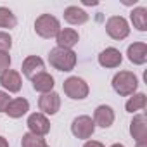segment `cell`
Wrapping results in <instances>:
<instances>
[{
	"mask_svg": "<svg viewBox=\"0 0 147 147\" xmlns=\"http://www.w3.org/2000/svg\"><path fill=\"white\" fill-rule=\"evenodd\" d=\"M78 62L76 52L75 50H69V49H61V47H54L49 52V64L62 73H69L75 69Z\"/></svg>",
	"mask_w": 147,
	"mask_h": 147,
	"instance_id": "cell-1",
	"label": "cell"
},
{
	"mask_svg": "<svg viewBox=\"0 0 147 147\" xmlns=\"http://www.w3.org/2000/svg\"><path fill=\"white\" fill-rule=\"evenodd\" d=\"M113 90L119 95V97H130L133 94H137L138 88V78L133 71H119L113 76Z\"/></svg>",
	"mask_w": 147,
	"mask_h": 147,
	"instance_id": "cell-2",
	"label": "cell"
},
{
	"mask_svg": "<svg viewBox=\"0 0 147 147\" xmlns=\"http://www.w3.org/2000/svg\"><path fill=\"white\" fill-rule=\"evenodd\" d=\"M59 31H61V23H59V19L55 16L42 14V16L36 18V21H35V33L40 38H45V40L55 38Z\"/></svg>",
	"mask_w": 147,
	"mask_h": 147,
	"instance_id": "cell-3",
	"label": "cell"
},
{
	"mask_svg": "<svg viewBox=\"0 0 147 147\" xmlns=\"http://www.w3.org/2000/svg\"><path fill=\"white\" fill-rule=\"evenodd\" d=\"M62 90H64L66 97H69L71 100H83L90 94L88 83L80 76H69L67 80H64Z\"/></svg>",
	"mask_w": 147,
	"mask_h": 147,
	"instance_id": "cell-4",
	"label": "cell"
},
{
	"mask_svg": "<svg viewBox=\"0 0 147 147\" xmlns=\"http://www.w3.org/2000/svg\"><path fill=\"white\" fill-rule=\"evenodd\" d=\"M95 131V123L90 116L87 114H82V116H76L71 123V133L75 135L76 138L80 140H88Z\"/></svg>",
	"mask_w": 147,
	"mask_h": 147,
	"instance_id": "cell-5",
	"label": "cell"
},
{
	"mask_svg": "<svg viewBox=\"0 0 147 147\" xmlns=\"http://www.w3.org/2000/svg\"><path fill=\"white\" fill-rule=\"evenodd\" d=\"M106 33L113 40H125L130 35L128 21L123 16H111L106 21Z\"/></svg>",
	"mask_w": 147,
	"mask_h": 147,
	"instance_id": "cell-6",
	"label": "cell"
},
{
	"mask_svg": "<svg viewBox=\"0 0 147 147\" xmlns=\"http://www.w3.org/2000/svg\"><path fill=\"white\" fill-rule=\"evenodd\" d=\"M38 109L45 116L57 114L59 109H61V95L57 92H54V90L49 92V94H42V97L38 99Z\"/></svg>",
	"mask_w": 147,
	"mask_h": 147,
	"instance_id": "cell-7",
	"label": "cell"
},
{
	"mask_svg": "<svg viewBox=\"0 0 147 147\" xmlns=\"http://www.w3.org/2000/svg\"><path fill=\"white\" fill-rule=\"evenodd\" d=\"M26 126L30 130V133L33 135H38V137H45L49 131H50V121L45 114L42 113H33L28 116V121H26Z\"/></svg>",
	"mask_w": 147,
	"mask_h": 147,
	"instance_id": "cell-8",
	"label": "cell"
},
{
	"mask_svg": "<svg viewBox=\"0 0 147 147\" xmlns=\"http://www.w3.org/2000/svg\"><path fill=\"white\" fill-rule=\"evenodd\" d=\"M0 85L7 94H18L21 92L23 80H21V73L16 69H7L0 75Z\"/></svg>",
	"mask_w": 147,
	"mask_h": 147,
	"instance_id": "cell-9",
	"label": "cell"
},
{
	"mask_svg": "<svg viewBox=\"0 0 147 147\" xmlns=\"http://www.w3.org/2000/svg\"><path fill=\"white\" fill-rule=\"evenodd\" d=\"M94 123L95 126H100V128H109L113 126L114 119H116V114H114V109L107 104H102V106H97L95 111H94Z\"/></svg>",
	"mask_w": 147,
	"mask_h": 147,
	"instance_id": "cell-10",
	"label": "cell"
},
{
	"mask_svg": "<svg viewBox=\"0 0 147 147\" xmlns=\"http://www.w3.org/2000/svg\"><path fill=\"white\" fill-rule=\"evenodd\" d=\"M21 71L23 75L28 78V80H33L36 75L45 71V62L42 57L38 55H28L24 61H23V66H21Z\"/></svg>",
	"mask_w": 147,
	"mask_h": 147,
	"instance_id": "cell-11",
	"label": "cell"
},
{
	"mask_svg": "<svg viewBox=\"0 0 147 147\" xmlns=\"http://www.w3.org/2000/svg\"><path fill=\"white\" fill-rule=\"evenodd\" d=\"M97 61H99V64H100L102 67H106V69H114V67H118V66L123 62V54H121L118 49H114V47H107V49H104V50L99 54Z\"/></svg>",
	"mask_w": 147,
	"mask_h": 147,
	"instance_id": "cell-12",
	"label": "cell"
},
{
	"mask_svg": "<svg viewBox=\"0 0 147 147\" xmlns=\"http://www.w3.org/2000/svg\"><path fill=\"white\" fill-rule=\"evenodd\" d=\"M130 135L135 142L147 140V116L145 114H135L130 123Z\"/></svg>",
	"mask_w": 147,
	"mask_h": 147,
	"instance_id": "cell-13",
	"label": "cell"
},
{
	"mask_svg": "<svg viewBox=\"0 0 147 147\" xmlns=\"http://www.w3.org/2000/svg\"><path fill=\"white\" fill-rule=\"evenodd\" d=\"M55 42H57V47L73 50V47L80 42V33L75 28H61V31L55 36Z\"/></svg>",
	"mask_w": 147,
	"mask_h": 147,
	"instance_id": "cell-14",
	"label": "cell"
},
{
	"mask_svg": "<svg viewBox=\"0 0 147 147\" xmlns=\"http://www.w3.org/2000/svg\"><path fill=\"white\" fill-rule=\"evenodd\" d=\"M64 21L71 26H82L88 21V14L85 9L78 7V5H69L64 9Z\"/></svg>",
	"mask_w": 147,
	"mask_h": 147,
	"instance_id": "cell-15",
	"label": "cell"
},
{
	"mask_svg": "<svg viewBox=\"0 0 147 147\" xmlns=\"http://www.w3.org/2000/svg\"><path fill=\"white\" fill-rule=\"evenodd\" d=\"M126 55L128 61L135 66H142L147 62V43L144 42H135L131 45H128L126 49Z\"/></svg>",
	"mask_w": 147,
	"mask_h": 147,
	"instance_id": "cell-16",
	"label": "cell"
},
{
	"mask_svg": "<svg viewBox=\"0 0 147 147\" xmlns=\"http://www.w3.org/2000/svg\"><path fill=\"white\" fill-rule=\"evenodd\" d=\"M28 111H30V102L24 97H16V99H11L7 109H5V114L12 119H18V118H23L24 114H28Z\"/></svg>",
	"mask_w": 147,
	"mask_h": 147,
	"instance_id": "cell-17",
	"label": "cell"
},
{
	"mask_svg": "<svg viewBox=\"0 0 147 147\" xmlns=\"http://www.w3.org/2000/svg\"><path fill=\"white\" fill-rule=\"evenodd\" d=\"M31 85H33V90H35V92L49 94V92H52V90H54L55 82H54V76L50 75V73L43 71V73L36 75V76L31 80Z\"/></svg>",
	"mask_w": 147,
	"mask_h": 147,
	"instance_id": "cell-18",
	"label": "cell"
},
{
	"mask_svg": "<svg viewBox=\"0 0 147 147\" xmlns=\"http://www.w3.org/2000/svg\"><path fill=\"white\" fill-rule=\"evenodd\" d=\"M130 21L135 30L147 31V9L145 7H135L130 12Z\"/></svg>",
	"mask_w": 147,
	"mask_h": 147,
	"instance_id": "cell-19",
	"label": "cell"
},
{
	"mask_svg": "<svg viewBox=\"0 0 147 147\" xmlns=\"http://www.w3.org/2000/svg\"><path fill=\"white\" fill-rule=\"evenodd\" d=\"M145 106H147V97H145L144 92H138V94L130 95V99H128L126 104H125V109H126V113L135 114V113L145 109Z\"/></svg>",
	"mask_w": 147,
	"mask_h": 147,
	"instance_id": "cell-20",
	"label": "cell"
},
{
	"mask_svg": "<svg viewBox=\"0 0 147 147\" xmlns=\"http://www.w3.org/2000/svg\"><path fill=\"white\" fill-rule=\"evenodd\" d=\"M18 26V18L16 14L7 9V7H0V28L4 30H12Z\"/></svg>",
	"mask_w": 147,
	"mask_h": 147,
	"instance_id": "cell-21",
	"label": "cell"
},
{
	"mask_svg": "<svg viewBox=\"0 0 147 147\" xmlns=\"http://www.w3.org/2000/svg\"><path fill=\"white\" fill-rule=\"evenodd\" d=\"M47 142L43 137H38V135H33V133H24L23 138H21V147H45Z\"/></svg>",
	"mask_w": 147,
	"mask_h": 147,
	"instance_id": "cell-22",
	"label": "cell"
},
{
	"mask_svg": "<svg viewBox=\"0 0 147 147\" xmlns=\"http://www.w3.org/2000/svg\"><path fill=\"white\" fill-rule=\"evenodd\" d=\"M12 47V36L5 31H0V52H9Z\"/></svg>",
	"mask_w": 147,
	"mask_h": 147,
	"instance_id": "cell-23",
	"label": "cell"
},
{
	"mask_svg": "<svg viewBox=\"0 0 147 147\" xmlns=\"http://www.w3.org/2000/svg\"><path fill=\"white\" fill-rule=\"evenodd\" d=\"M11 62H12V59H11L9 52H0V75L4 71L11 69Z\"/></svg>",
	"mask_w": 147,
	"mask_h": 147,
	"instance_id": "cell-24",
	"label": "cell"
},
{
	"mask_svg": "<svg viewBox=\"0 0 147 147\" xmlns=\"http://www.w3.org/2000/svg\"><path fill=\"white\" fill-rule=\"evenodd\" d=\"M9 102H11L9 94H7V92H4V90H0V113H5V109H7Z\"/></svg>",
	"mask_w": 147,
	"mask_h": 147,
	"instance_id": "cell-25",
	"label": "cell"
},
{
	"mask_svg": "<svg viewBox=\"0 0 147 147\" xmlns=\"http://www.w3.org/2000/svg\"><path fill=\"white\" fill-rule=\"evenodd\" d=\"M83 147H106V145L102 142H99V140H87L83 144Z\"/></svg>",
	"mask_w": 147,
	"mask_h": 147,
	"instance_id": "cell-26",
	"label": "cell"
},
{
	"mask_svg": "<svg viewBox=\"0 0 147 147\" xmlns=\"http://www.w3.org/2000/svg\"><path fill=\"white\" fill-rule=\"evenodd\" d=\"M0 147H9V142L5 137H0Z\"/></svg>",
	"mask_w": 147,
	"mask_h": 147,
	"instance_id": "cell-27",
	"label": "cell"
},
{
	"mask_svg": "<svg viewBox=\"0 0 147 147\" xmlns=\"http://www.w3.org/2000/svg\"><path fill=\"white\" fill-rule=\"evenodd\" d=\"M135 147H147V140H142V142H135Z\"/></svg>",
	"mask_w": 147,
	"mask_h": 147,
	"instance_id": "cell-28",
	"label": "cell"
},
{
	"mask_svg": "<svg viewBox=\"0 0 147 147\" xmlns=\"http://www.w3.org/2000/svg\"><path fill=\"white\" fill-rule=\"evenodd\" d=\"M111 147H125V145H123V144H113Z\"/></svg>",
	"mask_w": 147,
	"mask_h": 147,
	"instance_id": "cell-29",
	"label": "cell"
},
{
	"mask_svg": "<svg viewBox=\"0 0 147 147\" xmlns=\"http://www.w3.org/2000/svg\"><path fill=\"white\" fill-rule=\"evenodd\" d=\"M45 147H50V145H45Z\"/></svg>",
	"mask_w": 147,
	"mask_h": 147,
	"instance_id": "cell-30",
	"label": "cell"
}]
</instances>
